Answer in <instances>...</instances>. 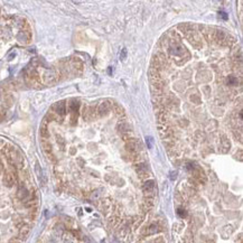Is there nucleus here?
<instances>
[{
    "label": "nucleus",
    "instance_id": "f257e3e1",
    "mask_svg": "<svg viewBox=\"0 0 243 243\" xmlns=\"http://www.w3.org/2000/svg\"><path fill=\"white\" fill-rule=\"evenodd\" d=\"M54 111L56 112L57 115L63 117V115L65 114V112H66V104H65V101L57 102V103L54 105Z\"/></svg>",
    "mask_w": 243,
    "mask_h": 243
},
{
    "label": "nucleus",
    "instance_id": "f03ea898",
    "mask_svg": "<svg viewBox=\"0 0 243 243\" xmlns=\"http://www.w3.org/2000/svg\"><path fill=\"white\" fill-rule=\"evenodd\" d=\"M15 183V176L11 171H6L3 175V184L7 187H11Z\"/></svg>",
    "mask_w": 243,
    "mask_h": 243
},
{
    "label": "nucleus",
    "instance_id": "7ed1b4c3",
    "mask_svg": "<svg viewBox=\"0 0 243 243\" xmlns=\"http://www.w3.org/2000/svg\"><path fill=\"white\" fill-rule=\"evenodd\" d=\"M27 196H28V190H27L24 186L19 187L18 192H17V197H18L19 200H26Z\"/></svg>",
    "mask_w": 243,
    "mask_h": 243
},
{
    "label": "nucleus",
    "instance_id": "20e7f679",
    "mask_svg": "<svg viewBox=\"0 0 243 243\" xmlns=\"http://www.w3.org/2000/svg\"><path fill=\"white\" fill-rule=\"evenodd\" d=\"M154 187H155V183L152 180H147L144 184V192H151V190H154Z\"/></svg>",
    "mask_w": 243,
    "mask_h": 243
},
{
    "label": "nucleus",
    "instance_id": "39448f33",
    "mask_svg": "<svg viewBox=\"0 0 243 243\" xmlns=\"http://www.w3.org/2000/svg\"><path fill=\"white\" fill-rule=\"evenodd\" d=\"M158 231V227L156 225H151L150 226V230L148 231V234H152V233H156Z\"/></svg>",
    "mask_w": 243,
    "mask_h": 243
},
{
    "label": "nucleus",
    "instance_id": "423d86ee",
    "mask_svg": "<svg viewBox=\"0 0 243 243\" xmlns=\"http://www.w3.org/2000/svg\"><path fill=\"white\" fill-rule=\"evenodd\" d=\"M10 243H20V241L17 240V239H13V240L10 241Z\"/></svg>",
    "mask_w": 243,
    "mask_h": 243
},
{
    "label": "nucleus",
    "instance_id": "0eeeda50",
    "mask_svg": "<svg viewBox=\"0 0 243 243\" xmlns=\"http://www.w3.org/2000/svg\"><path fill=\"white\" fill-rule=\"evenodd\" d=\"M112 243H118V242H117V241H114V242H112Z\"/></svg>",
    "mask_w": 243,
    "mask_h": 243
}]
</instances>
